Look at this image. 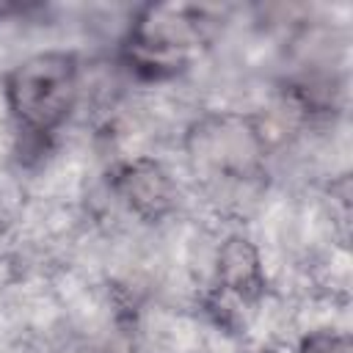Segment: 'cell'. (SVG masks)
<instances>
[{"mask_svg":"<svg viewBox=\"0 0 353 353\" xmlns=\"http://www.w3.org/2000/svg\"><path fill=\"white\" fill-rule=\"evenodd\" d=\"M6 110L19 135L50 141L80 102V61L72 50H39L3 77Z\"/></svg>","mask_w":353,"mask_h":353,"instance_id":"cell-1","label":"cell"},{"mask_svg":"<svg viewBox=\"0 0 353 353\" xmlns=\"http://www.w3.org/2000/svg\"><path fill=\"white\" fill-rule=\"evenodd\" d=\"M268 135L256 116L210 110L185 130V160L207 185H245L262 176Z\"/></svg>","mask_w":353,"mask_h":353,"instance_id":"cell-2","label":"cell"},{"mask_svg":"<svg viewBox=\"0 0 353 353\" xmlns=\"http://www.w3.org/2000/svg\"><path fill=\"white\" fill-rule=\"evenodd\" d=\"M210 17L188 3H149L127 28L121 41L124 63L146 80L174 77L207 44Z\"/></svg>","mask_w":353,"mask_h":353,"instance_id":"cell-3","label":"cell"},{"mask_svg":"<svg viewBox=\"0 0 353 353\" xmlns=\"http://www.w3.org/2000/svg\"><path fill=\"white\" fill-rule=\"evenodd\" d=\"M110 188L119 201L146 223H157L174 212L179 188L171 171L154 157H132L113 168Z\"/></svg>","mask_w":353,"mask_h":353,"instance_id":"cell-4","label":"cell"},{"mask_svg":"<svg viewBox=\"0 0 353 353\" xmlns=\"http://www.w3.org/2000/svg\"><path fill=\"white\" fill-rule=\"evenodd\" d=\"M268 287L259 248L245 234H229L215 254V290L221 298L254 306Z\"/></svg>","mask_w":353,"mask_h":353,"instance_id":"cell-5","label":"cell"},{"mask_svg":"<svg viewBox=\"0 0 353 353\" xmlns=\"http://www.w3.org/2000/svg\"><path fill=\"white\" fill-rule=\"evenodd\" d=\"M298 353H353V339L345 331H314L301 339Z\"/></svg>","mask_w":353,"mask_h":353,"instance_id":"cell-6","label":"cell"},{"mask_svg":"<svg viewBox=\"0 0 353 353\" xmlns=\"http://www.w3.org/2000/svg\"><path fill=\"white\" fill-rule=\"evenodd\" d=\"M259 353H273V350H259Z\"/></svg>","mask_w":353,"mask_h":353,"instance_id":"cell-7","label":"cell"}]
</instances>
